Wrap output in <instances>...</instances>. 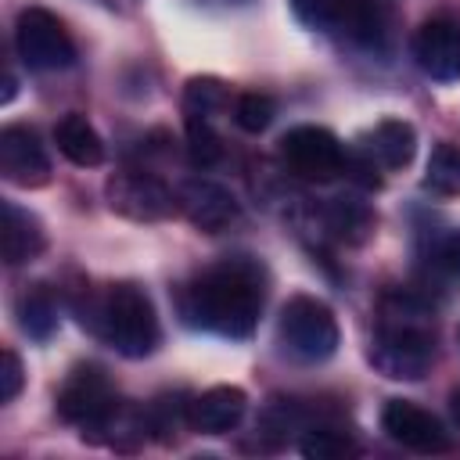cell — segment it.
Wrapping results in <instances>:
<instances>
[{"instance_id":"5b68a950","label":"cell","mask_w":460,"mask_h":460,"mask_svg":"<svg viewBox=\"0 0 460 460\" xmlns=\"http://www.w3.org/2000/svg\"><path fill=\"white\" fill-rule=\"evenodd\" d=\"M119 395H115V385L111 377L104 374V367L97 363H79L68 370V377L61 381L58 388V417L65 424H75L83 431V438H90L115 410H119Z\"/></svg>"},{"instance_id":"7c38bea8","label":"cell","mask_w":460,"mask_h":460,"mask_svg":"<svg viewBox=\"0 0 460 460\" xmlns=\"http://www.w3.org/2000/svg\"><path fill=\"white\" fill-rule=\"evenodd\" d=\"M0 172L14 187H43L50 180V158L36 129L22 122L0 129Z\"/></svg>"},{"instance_id":"83f0119b","label":"cell","mask_w":460,"mask_h":460,"mask_svg":"<svg viewBox=\"0 0 460 460\" xmlns=\"http://www.w3.org/2000/svg\"><path fill=\"white\" fill-rule=\"evenodd\" d=\"M25 385V370H22V359L14 349H4L0 352V402H14L18 392Z\"/></svg>"},{"instance_id":"ac0fdd59","label":"cell","mask_w":460,"mask_h":460,"mask_svg":"<svg viewBox=\"0 0 460 460\" xmlns=\"http://www.w3.org/2000/svg\"><path fill=\"white\" fill-rule=\"evenodd\" d=\"M54 144H58V151H61L72 165H79V169H93V165L104 162V140H101V133L90 126V119L79 115V111H68L65 119H58V126H54Z\"/></svg>"},{"instance_id":"9a60e30c","label":"cell","mask_w":460,"mask_h":460,"mask_svg":"<svg viewBox=\"0 0 460 460\" xmlns=\"http://www.w3.org/2000/svg\"><path fill=\"white\" fill-rule=\"evenodd\" d=\"M43 248H47L43 223L29 208H18L14 201H4V262L7 266L32 262Z\"/></svg>"},{"instance_id":"ba28073f","label":"cell","mask_w":460,"mask_h":460,"mask_svg":"<svg viewBox=\"0 0 460 460\" xmlns=\"http://www.w3.org/2000/svg\"><path fill=\"white\" fill-rule=\"evenodd\" d=\"M104 194H108L111 212H119L133 223H158L180 208L172 187L165 180H158L155 172H144V169H122V172L108 176Z\"/></svg>"},{"instance_id":"3957f363","label":"cell","mask_w":460,"mask_h":460,"mask_svg":"<svg viewBox=\"0 0 460 460\" xmlns=\"http://www.w3.org/2000/svg\"><path fill=\"white\" fill-rule=\"evenodd\" d=\"M79 313H83V323H90V331L126 359H144L162 341L158 313L147 291L137 284H108Z\"/></svg>"},{"instance_id":"d4e9b609","label":"cell","mask_w":460,"mask_h":460,"mask_svg":"<svg viewBox=\"0 0 460 460\" xmlns=\"http://www.w3.org/2000/svg\"><path fill=\"white\" fill-rule=\"evenodd\" d=\"M277 115V101L270 93H259V90H248L234 101V122L244 129V133H262Z\"/></svg>"},{"instance_id":"cb8c5ba5","label":"cell","mask_w":460,"mask_h":460,"mask_svg":"<svg viewBox=\"0 0 460 460\" xmlns=\"http://www.w3.org/2000/svg\"><path fill=\"white\" fill-rule=\"evenodd\" d=\"M305 428H309L305 410L295 399H270L262 417H259V424H255V431L262 438H273V442H284L291 431H305Z\"/></svg>"},{"instance_id":"7a4b0ae2","label":"cell","mask_w":460,"mask_h":460,"mask_svg":"<svg viewBox=\"0 0 460 460\" xmlns=\"http://www.w3.org/2000/svg\"><path fill=\"white\" fill-rule=\"evenodd\" d=\"M370 363L392 381H420L435 363L431 309L413 291H388L370 338Z\"/></svg>"},{"instance_id":"f1b7e54d","label":"cell","mask_w":460,"mask_h":460,"mask_svg":"<svg viewBox=\"0 0 460 460\" xmlns=\"http://www.w3.org/2000/svg\"><path fill=\"white\" fill-rule=\"evenodd\" d=\"M435 259H438L442 270L460 273V230H449L446 237H438V244H435Z\"/></svg>"},{"instance_id":"d6986e66","label":"cell","mask_w":460,"mask_h":460,"mask_svg":"<svg viewBox=\"0 0 460 460\" xmlns=\"http://www.w3.org/2000/svg\"><path fill=\"white\" fill-rule=\"evenodd\" d=\"M14 313H18V327L36 341H47L58 327V298L50 295L47 284H29L18 295Z\"/></svg>"},{"instance_id":"4fadbf2b","label":"cell","mask_w":460,"mask_h":460,"mask_svg":"<svg viewBox=\"0 0 460 460\" xmlns=\"http://www.w3.org/2000/svg\"><path fill=\"white\" fill-rule=\"evenodd\" d=\"M248 395L237 385H216L190 399V428L201 435H226L241 424Z\"/></svg>"},{"instance_id":"2e32d148","label":"cell","mask_w":460,"mask_h":460,"mask_svg":"<svg viewBox=\"0 0 460 460\" xmlns=\"http://www.w3.org/2000/svg\"><path fill=\"white\" fill-rule=\"evenodd\" d=\"M374 223H377V216H374L370 201L359 198V194H352V190L334 194V198H327V205H323V226H327L338 241L359 244V241L370 237Z\"/></svg>"},{"instance_id":"f546056e","label":"cell","mask_w":460,"mask_h":460,"mask_svg":"<svg viewBox=\"0 0 460 460\" xmlns=\"http://www.w3.org/2000/svg\"><path fill=\"white\" fill-rule=\"evenodd\" d=\"M449 413H453V424L460 428V385L449 392Z\"/></svg>"},{"instance_id":"44dd1931","label":"cell","mask_w":460,"mask_h":460,"mask_svg":"<svg viewBox=\"0 0 460 460\" xmlns=\"http://www.w3.org/2000/svg\"><path fill=\"white\" fill-rule=\"evenodd\" d=\"M147 431L158 438V442H172L180 435V428L190 424V399H183L180 392L176 395H158L155 402H147Z\"/></svg>"},{"instance_id":"7402d4cb","label":"cell","mask_w":460,"mask_h":460,"mask_svg":"<svg viewBox=\"0 0 460 460\" xmlns=\"http://www.w3.org/2000/svg\"><path fill=\"white\" fill-rule=\"evenodd\" d=\"M424 187L442 194V198L460 194V147L456 144L442 140L431 147L428 165H424Z\"/></svg>"},{"instance_id":"ffe728a7","label":"cell","mask_w":460,"mask_h":460,"mask_svg":"<svg viewBox=\"0 0 460 460\" xmlns=\"http://www.w3.org/2000/svg\"><path fill=\"white\" fill-rule=\"evenodd\" d=\"M230 108V90L216 75H194L183 86V122H216Z\"/></svg>"},{"instance_id":"4dcf8cb0","label":"cell","mask_w":460,"mask_h":460,"mask_svg":"<svg viewBox=\"0 0 460 460\" xmlns=\"http://www.w3.org/2000/svg\"><path fill=\"white\" fill-rule=\"evenodd\" d=\"M219 4H234V0H219Z\"/></svg>"},{"instance_id":"277c9868","label":"cell","mask_w":460,"mask_h":460,"mask_svg":"<svg viewBox=\"0 0 460 460\" xmlns=\"http://www.w3.org/2000/svg\"><path fill=\"white\" fill-rule=\"evenodd\" d=\"M277 334H280L284 352L298 363H323L338 352V341H341L331 305L313 295H291L280 305Z\"/></svg>"},{"instance_id":"4316f807","label":"cell","mask_w":460,"mask_h":460,"mask_svg":"<svg viewBox=\"0 0 460 460\" xmlns=\"http://www.w3.org/2000/svg\"><path fill=\"white\" fill-rule=\"evenodd\" d=\"M349 0H291V11L309 29H338Z\"/></svg>"},{"instance_id":"603a6c76","label":"cell","mask_w":460,"mask_h":460,"mask_svg":"<svg viewBox=\"0 0 460 460\" xmlns=\"http://www.w3.org/2000/svg\"><path fill=\"white\" fill-rule=\"evenodd\" d=\"M298 449L302 456L309 460H345L356 453V442L349 431L341 428H331V424H309L298 438Z\"/></svg>"},{"instance_id":"8fae6325","label":"cell","mask_w":460,"mask_h":460,"mask_svg":"<svg viewBox=\"0 0 460 460\" xmlns=\"http://www.w3.org/2000/svg\"><path fill=\"white\" fill-rule=\"evenodd\" d=\"M180 212L190 219V226L205 230V234H223L230 226L241 223V201L216 180L194 176L176 190Z\"/></svg>"},{"instance_id":"484cf974","label":"cell","mask_w":460,"mask_h":460,"mask_svg":"<svg viewBox=\"0 0 460 460\" xmlns=\"http://www.w3.org/2000/svg\"><path fill=\"white\" fill-rule=\"evenodd\" d=\"M187 155L201 169L219 162L223 144H219V133L212 129V122H187Z\"/></svg>"},{"instance_id":"9c48e42d","label":"cell","mask_w":460,"mask_h":460,"mask_svg":"<svg viewBox=\"0 0 460 460\" xmlns=\"http://www.w3.org/2000/svg\"><path fill=\"white\" fill-rule=\"evenodd\" d=\"M417 68L435 83H456L460 79V22L446 11L424 18L410 40Z\"/></svg>"},{"instance_id":"8992f818","label":"cell","mask_w":460,"mask_h":460,"mask_svg":"<svg viewBox=\"0 0 460 460\" xmlns=\"http://www.w3.org/2000/svg\"><path fill=\"white\" fill-rule=\"evenodd\" d=\"M277 155L284 162V169L298 180H309V183H327L334 180L341 169H345V147L341 140L323 129V126H291L280 144H277Z\"/></svg>"},{"instance_id":"6da1fadb","label":"cell","mask_w":460,"mask_h":460,"mask_svg":"<svg viewBox=\"0 0 460 460\" xmlns=\"http://www.w3.org/2000/svg\"><path fill=\"white\" fill-rule=\"evenodd\" d=\"M266 302V270L248 255H226L198 270L180 291V316L194 331L230 341L252 338Z\"/></svg>"},{"instance_id":"52a82bcc","label":"cell","mask_w":460,"mask_h":460,"mask_svg":"<svg viewBox=\"0 0 460 460\" xmlns=\"http://www.w3.org/2000/svg\"><path fill=\"white\" fill-rule=\"evenodd\" d=\"M14 47H18V58L36 72H58L75 61V43L68 29L47 7H25L18 14Z\"/></svg>"},{"instance_id":"5bb4252c","label":"cell","mask_w":460,"mask_h":460,"mask_svg":"<svg viewBox=\"0 0 460 460\" xmlns=\"http://www.w3.org/2000/svg\"><path fill=\"white\" fill-rule=\"evenodd\" d=\"M363 155L381 169H406L417 155V129L402 119H381L363 137Z\"/></svg>"},{"instance_id":"e0dca14e","label":"cell","mask_w":460,"mask_h":460,"mask_svg":"<svg viewBox=\"0 0 460 460\" xmlns=\"http://www.w3.org/2000/svg\"><path fill=\"white\" fill-rule=\"evenodd\" d=\"M338 29L367 50H385L388 36H392V18L381 0H349Z\"/></svg>"},{"instance_id":"1f68e13d","label":"cell","mask_w":460,"mask_h":460,"mask_svg":"<svg viewBox=\"0 0 460 460\" xmlns=\"http://www.w3.org/2000/svg\"><path fill=\"white\" fill-rule=\"evenodd\" d=\"M456 338H460V331H456Z\"/></svg>"},{"instance_id":"30bf717a","label":"cell","mask_w":460,"mask_h":460,"mask_svg":"<svg viewBox=\"0 0 460 460\" xmlns=\"http://www.w3.org/2000/svg\"><path fill=\"white\" fill-rule=\"evenodd\" d=\"M381 431L399 442L402 449H413V453H424V456H435V453H449L453 442H449V431L442 428V420L435 413H428L424 406L410 402V399H388L385 410H381Z\"/></svg>"}]
</instances>
